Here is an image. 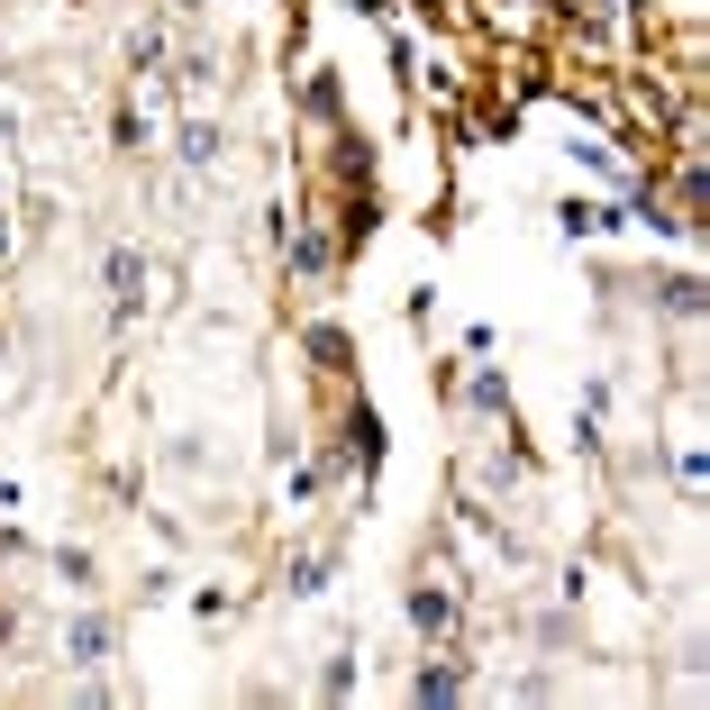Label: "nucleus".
Here are the masks:
<instances>
[{"label": "nucleus", "mask_w": 710, "mask_h": 710, "mask_svg": "<svg viewBox=\"0 0 710 710\" xmlns=\"http://www.w3.org/2000/svg\"><path fill=\"white\" fill-rule=\"evenodd\" d=\"M411 693H419V701H455V693H465V674H455V665H428Z\"/></svg>", "instance_id": "obj_4"}, {"label": "nucleus", "mask_w": 710, "mask_h": 710, "mask_svg": "<svg viewBox=\"0 0 710 710\" xmlns=\"http://www.w3.org/2000/svg\"><path fill=\"white\" fill-rule=\"evenodd\" d=\"M110 292H119V301H128V310H137V301H146V265L128 256V246H119V256H110Z\"/></svg>", "instance_id": "obj_1"}, {"label": "nucleus", "mask_w": 710, "mask_h": 710, "mask_svg": "<svg viewBox=\"0 0 710 710\" xmlns=\"http://www.w3.org/2000/svg\"><path fill=\"white\" fill-rule=\"evenodd\" d=\"M474 411H511V383L501 374H474Z\"/></svg>", "instance_id": "obj_5"}, {"label": "nucleus", "mask_w": 710, "mask_h": 710, "mask_svg": "<svg viewBox=\"0 0 710 710\" xmlns=\"http://www.w3.org/2000/svg\"><path fill=\"white\" fill-rule=\"evenodd\" d=\"M183 164H219V128H192L183 137Z\"/></svg>", "instance_id": "obj_6"}, {"label": "nucleus", "mask_w": 710, "mask_h": 710, "mask_svg": "<svg viewBox=\"0 0 710 710\" xmlns=\"http://www.w3.org/2000/svg\"><path fill=\"white\" fill-rule=\"evenodd\" d=\"M411 620L428 628V638H446V628H455V601H446V592H411Z\"/></svg>", "instance_id": "obj_2"}, {"label": "nucleus", "mask_w": 710, "mask_h": 710, "mask_svg": "<svg viewBox=\"0 0 710 710\" xmlns=\"http://www.w3.org/2000/svg\"><path fill=\"white\" fill-rule=\"evenodd\" d=\"M110 656V620H73V665H100Z\"/></svg>", "instance_id": "obj_3"}]
</instances>
